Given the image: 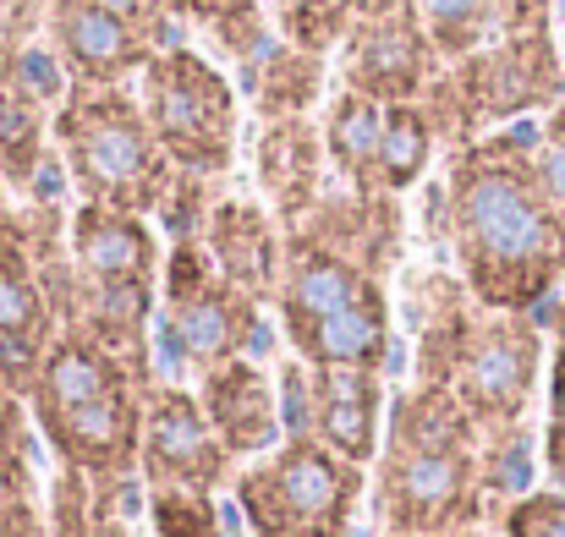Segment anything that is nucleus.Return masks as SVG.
I'll return each instance as SVG.
<instances>
[{
    "label": "nucleus",
    "instance_id": "38",
    "mask_svg": "<svg viewBox=\"0 0 565 537\" xmlns=\"http://www.w3.org/2000/svg\"><path fill=\"white\" fill-rule=\"evenodd\" d=\"M434 537H478V533H434Z\"/></svg>",
    "mask_w": 565,
    "mask_h": 537
},
{
    "label": "nucleus",
    "instance_id": "9",
    "mask_svg": "<svg viewBox=\"0 0 565 537\" xmlns=\"http://www.w3.org/2000/svg\"><path fill=\"white\" fill-rule=\"evenodd\" d=\"M341 72L352 94L379 105L423 99V88L439 77V50L417 17V0H363L341 39Z\"/></svg>",
    "mask_w": 565,
    "mask_h": 537
},
{
    "label": "nucleus",
    "instance_id": "11",
    "mask_svg": "<svg viewBox=\"0 0 565 537\" xmlns=\"http://www.w3.org/2000/svg\"><path fill=\"white\" fill-rule=\"evenodd\" d=\"M55 335H61V319L39 286L28 225L22 214L0 208V389L28 400Z\"/></svg>",
    "mask_w": 565,
    "mask_h": 537
},
{
    "label": "nucleus",
    "instance_id": "16",
    "mask_svg": "<svg viewBox=\"0 0 565 537\" xmlns=\"http://www.w3.org/2000/svg\"><path fill=\"white\" fill-rule=\"evenodd\" d=\"M203 247L214 258V269L247 291L253 302H275V286H280V258H286V236L275 230V219L247 203V197H225L209 208L203 219Z\"/></svg>",
    "mask_w": 565,
    "mask_h": 537
},
{
    "label": "nucleus",
    "instance_id": "39",
    "mask_svg": "<svg viewBox=\"0 0 565 537\" xmlns=\"http://www.w3.org/2000/svg\"><path fill=\"white\" fill-rule=\"evenodd\" d=\"M561 61H565V39H561Z\"/></svg>",
    "mask_w": 565,
    "mask_h": 537
},
{
    "label": "nucleus",
    "instance_id": "37",
    "mask_svg": "<svg viewBox=\"0 0 565 537\" xmlns=\"http://www.w3.org/2000/svg\"><path fill=\"white\" fill-rule=\"evenodd\" d=\"M39 11H50V0H0V17L11 22V33L33 28V22H39Z\"/></svg>",
    "mask_w": 565,
    "mask_h": 537
},
{
    "label": "nucleus",
    "instance_id": "27",
    "mask_svg": "<svg viewBox=\"0 0 565 537\" xmlns=\"http://www.w3.org/2000/svg\"><path fill=\"white\" fill-rule=\"evenodd\" d=\"M527 483H533V433L522 422L483 433V494L489 500H522V494H533Z\"/></svg>",
    "mask_w": 565,
    "mask_h": 537
},
{
    "label": "nucleus",
    "instance_id": "28",
    "mask_svg": "<svg viewBox=\"0 0 565 537\" xmlns=\"http://www.w3.org/2000/svg\"><path fill=\"white\" fill-rule=\"evenodd\" d=\"M149 522L160 537H225L214 494L192 488H149Z\"/></svg>",
    "mask_w": 565,
    "mask_h": 537
},
{
    "label": "nucleus",
    "instance_id": "14",
    "mask_svg": "<svg viewBox=\"0 0 565 537\" xmlns=\"http://www.w3.org/2000/svg\"><path fill=\"white\" fill-rule=\"evenodd\" d=\"M369 286H379L369 269H358L352 258L319 247L313 236H286V258H280V286H275V313L286 324V335L341 313L347 302H358Z\"/></svg>",
    "mask_w": 565,
    "mask_h": 537
},
{
    "label": "nucleus",
    "instance_id": "3",
    "mask_svg": "<svg viewBox=\"0 0 565 537\" xmlns=\"http://www.w3.org/2000/svg\"><path fill=\"white\" fill-rule=\"evenodd\" d=\"M143 378L83 330H61L44 352L28 411L61 466L88 477H132L143 450Z\"/></svg>",
    "mask_w": 565,
    "mask_h": 537
},
{
    "label": "nucleus",
    "instance_id": "29",
    "mask_svg": "<svg viewBox=\"0 0 565 537\" xmlns=\"http://www.w3.org/2000/svg\"><path fill=\"white\" fill-rule=\"evenodd\" d=\"M275 395H280V433L286 439H313V367L297 357L280 367L275 378Z\"/></svg>",
    "mask_w": 565,
    "mask_h": 537
},
{
    "label": "nucleus",
    "instance_id": "4",
    "mask_svg": "<svg viewBox=\"0 0 565 537\" xmlns=\"http://www.w3.org/2000/svg\"><path fill=\"white\" fill-rule=\"evenodd\" d=\"M55 154L66 165L72 186L83 192V203L99 208H121V214H160L171 186H177V165L160 149L138 94L116 88H77L61 99L55 110Z\"/></svg>",
    "mask_w": 565,
    "mask_h": 537
},
{
    "label": "nucleus",
    "instance_id": "22",
    "mask_svg": "<svg viewBox=\"0 0 565 537\" xmlns=\"http://www.w3.org/2000/svg\"><path fill=\"white\" fill-rule=\"evenodd\" d=\"M439 138L428 127V110L412 99V105H384V138H379V171H374V192H406L417 186L428 160H434Z\"/></svg>",
    "mask_w": 565,
    "mask_h": 537
},
{
    "label": "nucleus",
    "instance_id": "10",
    "mask_svg": "<svg viewBox=\"0 0 565 537\" xmlns=\"http://www.w3.org/2000/svg\"><path fill=\"white\" fill-rule=\"evenodd\" d=\"M231 450L209 428L198 395L182 384H149L143 389V450H138V477L149 488H192V494H220L231 477Z\"/></svg>",
    "mask_w": 565,
    "mask_h": 537
},
{
    "label": "nucleus",
    "instance_id": "21",
    "mask_svg": "<svg viewBox=\"0 0 565 537\" xmlns=\"http://www.w3.org/2000/svg\"><path fill=\"white\" fill-rule=\"evenodd\" d=\"M379 138H384V105L347 88L330 105V116H324V154H330V165L352 181L358 192H374Z\"/></svg>",
    "mask_w": 565,
    "mask_h": 537
},
{
    "label": "nucleus",
    "instance_id": "6",
    "mask_svg": "<svg viewBox=\"0 0 565 537\" xmlns=\"http://www.w3.org/2000/svg\"><path fill=\"white\" fill-rule=\"evenodd\" d=\"M358 500L363 466L341 461L319 439H280L236 477V505L253 537H352Z\"/></svg>",
    "mask_w": 565,
    "mask_h": 537
},
{
    "label": "nucleus",
    "instance_id": "24",
    "mask_svg": "<svg viewBox=\"0 0 565 537\" xmlns=\"http://www.w3.org/2000/svg\"><path fill=\"white\" fill-rule=\"evenodd\" d=\"M171 11L188 17V22H198L203 33H214L236 61H253V55L269 44L258 0H171Z\"/></svg>",
    "mask_w": 565,
    "mask_h": 537
},
{
    "label": "nucleus",
    "instance_id": "8",
    "mask_svg": "<svg viewBox=\"0 0 565 537\" xmlns=\"http://www.w3.org/2000/svg\"><path fill=\"white\" fill-rule=\"evenodd\" d=\"M258 308L264 302H253L214 269L203 236H177L166 258V313H160V335L177 367L209 373V367L247 357V346L264 341Z\"/></svg>",
    "mask_w": 565,
    "mask_h": 537
},
{
    "label": "nucleus",
    "instance_id": "5",
    "mask_svg": "<svg viewBox=\"0 0 565 537\" xmlns=\"http://www.w3.org/2000/svg\"><path fill=\"white\" fill-rule=\"evenodd\" d=\"M565 99V61L550 28L500 33L494 44L472 50L450 72H439L423 88V110L439 143L467 149L489 127H511L527 110H555Z\"/></svg>",
    "mask_w": 565,
    "mask_h": 537
},
{
    "label": "nucleus",
    "instance_id": "33",
    "mask_svg": "<svg viewBox=\"0 0 565 537\" xmlns=\"http://www.w3.org/2000/svg\"><path fill=\"white\" fill-rule=\"evenodd\" d=\"M0 537H50L39 500H0Z\"/></svg>",
    "mask_w": 565,
    "mask_h": 537
},
{
    "label": "nucleus",
    "instance_id": "7",
    "mask_svg": "<svg viewBox=\"0 0 565 537\" xmlns=\"http://www.w3.org/2000/svg\"><path fill=\"white\" fill-rule=\"evenodd\" d=\"M138 105L160 138V149L171 154L177 171L188 176H220L231 171V149H236V88L225 83V72L214 61H203L188 44L160 50L143 66L138 83Z\"/></svg>",
    "mask_w": 565,
    "mask_h": 537
},
{
    "label": "nucleus",
    "instance_id": "23",
    "mask_svg": "<svg viewBox=\"0 0 565 537\" xmlns=\"http://www.w3.org/2000/svg\"><path fill=\"white\" fill-rule=\"evenodd\" d=\"M417 17H423L439 61H467L472 50H483L505 33L500 0H417Z\"/></svg>",
    "mask_w": 565,
    "mask_h": 537
},
{
    "label": "nucleus",
    "instance_id": "34",
    "mask_svg": "<svg viewBox=\"0 0 565 537\" xmlns=\"http://www.w3.org/2000/svg\"><path fill=\"white\" fill-rule=\"evenodd\" d=\"M550 422H565V297H555V352H550Z\"/></svg>",
    "mask_w": 565,
    "mask_h": 537
},
{
    "label": "nucleus",
    "instance_id": "36",
    "mask_svg": "<svg viewBox=\"0 0 565 537\" xmlns=\"http://www.w3.org/2000/svg\"><path fill=\"white\" fill-rule=\"evenodd\" d=\"M544 472L555 477V488L565 494V422L544 428Z\"/></svg>",
    "mask_w": 565,
    "mask_h": 537
},
{
    "label": "nucleus",
    "instance_id": "26",
    "mask_svg": "<svg viewBox=\"0 0 565 537\" xmlns=\"http://www.w3.org/2000/svg\"><path fill=\"white\" fill-rule=\"evenodd\" d=\"M28 400L0 389V500H33L39 472H33V428H28Z\"/></svg>",
    "mask_w": 565,
    "mask_h": 537
},
{
    "label": "nucleus",
    "instance_id": "32",
    "mask_svg": "<svg viewBox=\"0 0 565 537\" xmlns=\"http://www.w3.org/2000/svg\"><path fill=\"white\" fill-rule=\"evenodd\" d=\"M94 6H105L110 17L132 22V28H138V33H143L154 50H171V44H166L171 17H177V11H171V0H94Z\"/></svg>",
    "mask_w": 565,
    "mask_h": 537
},
{
    "label": "nucleus",
    "instance_id": "25",
    "mask_svg": "<svg viewBox=\"0 0 565 537\" xmlns=\"http://www.w3.org/2000/svg\"><path fill=\"white\" fill-rule=\"evenodd\" d=\"M358 6H363V0H275V22H280V39H286V44L324 55L330 44L347 39Z\"/></svg>",
    "mask_w": 565,
    "mask_h": 537
},
{
    "label": "nucleus",
    "instance_id": "19",
    "mask_svg": "<svg viewBox=\"0 0 565 537\" xmlns=\"http://www.w3.org/2000/svg\"><path fill=\"white\" fill-rule=\"evenodd\" d=\"M297 346V357L308 367H384L390 362V297H384V280L369 286L358 302H347L341 313L286 335Z\"/></svg>",
    "mask_w": 565,
    "mask_h": 537
},
{
    "label": "nucleus",
    "instance_id": "12",
    "mask_svg": "<svg viewBox=\"0 0 565 537\" xmlns=\"http://www.w3.org/2000/svg\"><path fill=\"white\" fill-rule=\"evenodd\" d=\"M50 50L77 88H116L160 55L132 22L94 0H50Z\"/></svg>",
    "mask_w": 565,
    "mask_h": 537
},
{
    "label": "nucleus",
    "instance_id": "2",
    "mask_svg": "<svg viewBox=\"0 0 565 537\" xmlns=\"http://www.w3.org/2000/svg\"><path fill=\"white\" fill-rule=\"evenodd\" d=\"M483 505V428L445 384L401 389L374 466V522L384 537L472 533Z\"/></svg>",
    "mask_w": 565,
    "mask_h": 537
},
{
    "label": "nucleus",
    "instance_id": "31",
    "mask_svg": "<svg viewBox=\"0 0 565 537\" xmlns=\"http://www.w3.org/2000/svg\"><path fill=\"white\" fill-rule=\"evenodd\" d=\"M533 165H539V181L544 192L555 197V208L565 214V99L539 121V149H533Z\"/></svg>",
    "mask_w": 565,
    "mask_h": 537
},
{
    "label": "nucleus",
    "instance_id": "30",
    "mask_svg": "<svg viewBox=\"0 0 565 537\" xmlns=\"http://www.w3.org/2000/svg\"><path fill=\"white\" fill-rule=\"evenodd\" d=\"M505 537H565V494L544 488V494H522L505 511Z\"/></svg>",
    "mask_w": 565,
    "mask_h": 537
},
{
    "label": "nucleus",
    "instance_id": "1",
    "mask_svg": "<svg viewBox=\"0 0 565 537\" xmlns=\"http://www.w3.org/2000/svg\"><path fill=\"white\" fill-rule=\"evenodd\" d=\"M539 127L511 121L450 154L445 230L461 286L489 313H539L565 280V214L544 192Z\"/></svg>",
    "mask_w": 565,
    "mask_h": 537
},
{
    "label": "nucleus",
    "instance_id": "15",
    "mask_svg": "<svg viewBox=\"0 0 565 537\" xmlns=\"http://www.w3.org/2000/svg\"><path fill=\"white\" fill-rule=\"evenodd\" d=\"M313 439L352 466L379 461L384 384L374 367H313Z\"/></svg>",
    "mask_w": 565,
    "mask_h": 537
},
{
    "label": "nucleus",
    "instance_id": "35",
    "mask_svg": "<svg viewBox=\"0 0 565 537\" xmlns=\"http://www.w3.org/2000/svg\"><path fill=\"white\" fill-rule=\"evenodd\" d=\"M500 22H505V33L550 28V0H500Z\"/></svg>",
    "mask_w": 565,
    "mask_h": 537
},
{
    "label": "nucleus",
    "instance_id": "17",
    "mask_svg": "<svg viewBox=\"0 0 565 537\" xmlns=\"http://www.w3.org/2000/svg\"><path fill=\"white\" fill-rule=\"evenodd\" d=\"M72 269L83 280H143L160 286V236L143 214L83 203L66 225Z\"/></svg>",
    "mask_w": 565,
    "mask_h": 537
},
{
    "label": "nucleus",
    "instance_id": "20",
    "mask_svg": "<svg viewBox=\"0 0 565 537\" xmlns=\"http://www.w3.org/2000/svg\"><path fill=\"white\" fill-rule=\"evenodd\" d=\"M253 99L264 110V121H291V116H308V105L319 99V83H324V61L313 50H297V44H264L253 61Z\"/></svg>",
    "mask_w": 565,
    "mask_h": 537
},
{
    "label": "nucleus",
    "instance_id": "13",
    "mask_svg": "<svg viewBox=\"0 0 565 537\" xmlns=\"http://www.w3.org/2000/svg\"><path fill=\"white\" fill-rule=\"evenodd\" d=\"M192 395H198L209 428L220 433V444H225L231 455H269V450L286 439V433H280V395H275L269 373L253 357L209 367Z\"/></svg>",
    "mask_w": 565,
    "mask_h": 537
},
{
    "label": "nucleus",
    "instance_id": "18",
    "mask_svg": "<svg viewBox=\"0 0 565 537\" xmlns=\"http://www.w3.org/2000/svg\"><path fill=\"white\" fill-rule=\"evenodd\" d=\"M319 176H324V132H313L302 116L269 121L258 138V181L275 203V214L297 230L313 203H319Z\"/></svg>",
    "mask_w": 565,
    "mask_h": 537
}]
</instances>
